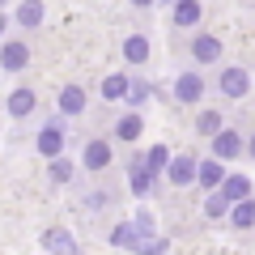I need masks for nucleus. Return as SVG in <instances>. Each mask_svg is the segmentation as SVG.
<instances>
[{"mask_svg":"<svg viewBox=\"0 0 255 255\" xmlns=\"http://www.w3.org/2000/svg\"><path fill=\"white\" fill-rule=\"evenodd\" d=\"M157 179H162V174L145 162V153H132V157H128V187H132L136 200H149V196H153Z\"/></svg>","mask_w":255,"mask_h":255,"instance_id":"1","label":"nucleus"},{"mask_svg":"<svg viewBox=\"0 0 255 255\" xmlns=\"http://www.w3.org/2000/svg\"><path fill=\"white\" fill-rule=\"evenodd\" d=\"M217 94L230 98V102L247 98V94H251V73H247L243 64H226V68L217 73Z\"/></svg>","mask_w":255,"mask_h":255,"instance_id":"2","label":"nucleus"},{"mask_svg":"<svg viewBox=\"0 0 255 255\" xmlns=\"http://www.w3.org/2000/svg\"><path fill=\"white\" fill-rule=\"evenodd\" d=\"M204 94H209V81H204L200 68H187V73L174 77V102H183V107H200Z\"/></svg>","mask_w":255,"mask_h":255,"instance_id":"3","label":"nucleus"},{"mask_svg":"<svg viewBox=\"0 0 255 255\" xmlns=\"http://www.w3.org/2000/svg\"><path fill=\"white\" fill-rule=\"evenodd\" d=\"M187 55L196 60V68H209V64H221L226 47H221V38H217V34H209V30H196V34H191Z\"/></svg>","mask_w":255,"mask_h":255,"instance_id":"4","label":"nucleus"},{"mask_svg":"<svg viewBox=\"0 0 255 255\" xmlns=\"http://www.w3.org/2000/svg\"><path fill=\"white\" fill-rule=\"evenodd\" d=\"M209 145H213V157H221V162H234V157H243L247 153V136L238 132V128H221L217 136H209Z\"/></svg>","mask_w":255,"mask_h":255,"instance_id":"5","label":"nucleus"},{"mask_svg":"<svg viewBox=\"0 0 255 255\" xmlns=\"http://www.w3.org/2000/svg\"><path fill=\"white\" fill-rule=\"evenodd\" d=\"M196 170H200V157L174 153L170 166H166V183H170V187H191V183H196Z\"/></svg>","mask_w":255,"mask_h":255,"instance_id":"6","label":"nucleus"},{"mask_svg":"<svg viewBox=\"0 0 255 255\" xmlns=\"http://www.w3.org/2000/svg\"><path fill=\"white\" fill-rule=\"evenodd\" d=\"M0 68H4V73H26L30 68V43L4 38V43H0Z\"/></svg>","mask_w":255,"mask_h":255,"instance_id":"7","label":"nucleus"},{"mask_svg":"<svg viewBox=\"0 0 255 255\" xmlns=\"http://www.w3.org/2000/svg\"><path fill=\"white\" fill-rule=\"evenodd\" d=\"M64 124L60 119H51V124H43L38 128V136H34V149H38V157H55V153H64Z\"/></svg>","mask_w":255,"mask_h":255,"instance_id":"8","label":"nucleus"},{"mask_svg":"<svg viewBox=\"0 0 255 255\" xmlns=\"http://www.w3.org/2000/svg\"><path fill=\"white\" fill-rule=\"evenodd\" d=\"M85 107H90V98H85V90H81V85H64V90L55 94V111H60L64 119L85 115Z\"/></svg>","mask_w":255,"mask_h":255,"instance_id":"9","label":"nucleus"},{"mask_svg":"<svg viewBox=\"0 0 255 255\" xmlns=\"http://www.w3.org/2000/svg\"><path fill=\"white\" fill-rule=\"evenodd\" d=\"M111 162H115V153H111V140H98V136L85 140V149H81V166H85V170L98 174V170H107Z\"/></svg>","mask_w":255,"mask_h":255,"instance_id":"10","label":"nucleus"},{"mask_svg":"<svg viewBox=\"0 0 255 255\" xmlns=\"http://www.w3.org/2000/svg\"><path fill=\"white\" fill-rule=\"evenodd\" d=\"M170 21L179 30H200V21H204L200 0H170Z\"/></svg>","mask_w":255,"mask_h":255,"instance_id":"11","label":"nucleus"},{"mask_svg":"<svg viewBox=\"0 0 255 255\" xmlns=\"http://www.w3.org/2000/svg\"><path fill=\"white\" fill-rule=\"evenodd\" d=\"M34 107H38V94L30 90V85H17V90H9V102H4V111H9L13 119L34 115Z\"/></svg>","mask_w":255,"mask_h":255,"instance_id":"12","label":"nucleus"},{"mask_svg":"<svg viewBox=\"0 0 255 255\" xmlns=\"http://www.w3.org/2000/svg\"><path fill=\"white\" fill-rule=\"evenodd\" d=\"M140 132H145V115H140L136 107L128 111V115H119V119H115V140H124V145H136Z\"/></svg>","mask_w":255,"mask_h":255,"instance_id":"13","label":"nucleus"},{"mask_svg":"<svg viewBox=\"0 0 255 255\" xmlns=\"http://www.w3.org/2000/svg\"><path fill=\"white\" fill-rule=\"evenodd\" d=\"M111 247H115V251H140L136 221H115V226H111Z\"/></svg>","mask_w":255,"mask_h":255,"instance_id":"14","label":"nucleus"},{"mask_svg":"<svg viewBox=\"0 0 255 255\" xmlns=\"http://www.w3.org/2000/svg\"><path fill=\"white\" fill-rule=\"evenodd\" d=\"M43 0H17V9H13V26L21 30H38L43 26Z\"/></svg>","mask_w":255,"mask_h":255,"instance_id":"15","label":"nucleus"},{"mask_svg":"<svg viewBox=\"0 0 255 255\" xmlns=\"http://www.w3.org/2000/svg\"><path fill=\"white\" fill-rule=\"evenodd\" d=\"M226 162L221 157H204L200 162V170H196V183H200V191H213V187H221V179H226Z\"/></svg>","mask_w":255,"mask_h":255,"instance_id":"16","label":"nucleus"},{"mask_svg":"<svg viewBox=\"0 0 255 255\" xmlns=\"http://www.w3.org/2000/svg\"><path fill=\"white\" fill-rule=\"evenodd\" d=\"M128 85H132V77H128V73H107V77H102V85H98V98L102 102H124L128 98Z\"/></svg>","mask_w":255,"mask_h":255,"instance_id":"17","label":"nucleus"},{"mask_svg":"<svg viewBox=\"0 0 255 255\" xmlns=\"http://www.w3.org/2000/svg\"><path fill=\"white\" fill-rule=\"evenodd\" d=\"M149 51H153V47H149V38H145V34H128V38H124V60L132 64V68L149 64Z\"/></svg>","mask_w":255,"mask_h":255,"instance_id":"18","label":"nucleus"},{"mask_svg":"<svg viewBox=\"0 0 255 255\" xmlns=\"http://www.w3.org/2000/svg\"><path fill=\"white\" fill-rule=\"evenodd\" d=\"M230 226L234 230H255V200L251 196H243V200L230 204Z\"/></svg>","mask_w":255,"mask_h":255,"instance_id":"19","label":"nucleus"},{"mask_svg":"<svg viewBox=\"0 0 255 255\" xmlns=\"http://www.w3.org/2000/svg\"><path fill=\"white\" fill-rule=\"evenodd\" d=\"M221 128H226V115L221 111H213V107H200V115H196V136H217Z\"/></svg>","mask_w":255,"mask_h":255,"instance_id":"20","label":"nucleus"},{"mask_svg":"<svg viewBox=\"0 0 255 255\" xmlns=\"http://www.w3.org/2000/svg\"><path fill=\"white\" fill-rule=\"evenodd\" d=\"M43 251H64V255H73V251H77V238L68 234L64 226H51V230L43 234Z\"/></svg>","mask_w":255,"mask_h":255,"instance_id":"21","label":"nucleus"},{"mask_svg":"<svg viewBox=\"0 0 255 255\" xmlns=\"http://www.w3.org/2000/svg\"><path fill=\"white\" fill-rule=\"evenodd\" d=\"M153 94H157V85H153V81H145V77H132V85H128V98H124V102L140 111L149 98H153Z\"/></svg>","mask_w":255,"mask_h":255,"instance_id":"22","label":"nucleus"},{"mask_svg":"<svg viewBox=\"0 0 255 255\" xmlns=\"http://www.w3.org/2000/svg\"><path fill=\"white\" fill-rule=\"evenodd\" d=\"M204 217H213V221L230 217V196H226V191H221V187L204 191Z\"/></svg>","mask_w":255,"mask_h":255,"instance_id":"23","label":"nucleus"},{"mask_svg":"<svg viewBox=\"0 0 255 255\" xmlns=\"http://www.w3.org/2000/svg\"><path fill=\"white\" fill-rule=\"evenodd\" d=\"M47 174H51V183H73V174H77V166H73V157H64V153H55V157H47Z\"/></svg>","mask_w":255,"mask_h":255,"instance_id":"24","label":"nucleus"},{"mask_svg":"<svg viewBox=\"0 0 255 255\" xmlns=\"http://www.w3.org/2000/svg\"><path fill=\"white\" fill-rule=\"evenodd\" d=\"M221 191H226L230 204H234V200H243V196H251V179H247V174H238V170H230L226 179H221Z\"/></svg>","mask_w":255,"mask_h":255,"instance_id":"25","label":"nucleus"},{"mask_svg":"<svg viewBox=\"0 0 255 255\" xmlns=\"http://www.w3.org/2000/svg\"><path fill=\"white\" fill-rule=\"evenodd\" d=\"M132 221H136V230H140V251H145V243L157 234V217L149 209H136V213H132Z\"/></svg>","mask_w":255,"mask_h":255,"instance_id":"26","label":"nucleus"},{"mask_svg":"<svg viewBox=\"0 0 255 255\" xmlns=\"http://www.w3.org/2000/svg\"><path fill=\"white\" fill-rule=\"evenodd\" d=\"M170 157H174V153H170L166 145H153V149H145V162L153 166L157 174H166V166H170Z\"/></svg>","mask_w":255,"mask_h":255,"instance_id":"27","label":"nucleus"},{"mask_svg":"<svg viewBox=\"0 0 255 255\" xmlns=\"http://www.w3.org/2000/svg\"><path fill=\"white\" fill-rule=\"evenodd\" d=\"M145 251H149V255H166V251H170V238H149Z\"/></svg>","mask_w":255,"mask_h":255,"instance_id":"28","label":"nucleus"},{"mask_svg":"<svg viewBox=\"0 0 255 255\" xmlns=\"http://www.w3.org/2000/svg\"><path fill=\"white\" fill-rule=\"evenodd\" d=\"M111 196H102V191H94V196H85V209H107Z\"/></svg>","mask_w":255,"mask_h":255,"instance_id":"29","label":"nucleus"},{"mask_svg":"<svg viewBox=\"0 0 255 255\" xmlns=\"http://www.w3.org/2000/svg\"><path fill=\"white\" fill-rule=\"evenodd\" d=\"M247 157H251V162H255V132H251V136H247Z\"/></svg>","mask_w":255,"mask_h":255,"instance_id":"30","label":"nucleus"},{"mask_svg":"<svg viewBox=\"0 0 255 255\" xmlns=\"http://www.w3.org/2000/svg\"><path fill=\"white\" fill-rule=\"evenodd\" d=\"M132 4H136V9H153L157 0H132Z\"/></svg>","mask_w":255,"mask_h":255,"instance_id":"31","label":"nucleus"},{"mask_svg":"<svg viewBox=\"0 0 255 255\" xmlns=\"http://www.w3.org/2000/svg\"><path fill=\"white\" fill-rule=\"evenodd\" d=\"M9 21H13V17H0V38H4V30H9Z\"/></svg>","mask_w":255,"mask_h":255,"instance_id":"32","label":"nucleus"},{"mask_svg":"<svg viewBox=\"0 0 255 255\" xmlns=\"http://www.w3.org/2000/svg\"><path fill=\"white\" fill-rule=\"evenodd\" d=\"M9 4H13V0H0V9H9Z\"/></svg>","mask_w":255,"mask_h":255,"instance_id":"33","label":"nucleus"},{"mask_svg":"<svg viewBox=\"0 0 255 255\" xmlns=\"http://www.w3.org/2000/svg\"><path fill=\"white\" fill-rule=\"evenodd\" d=\"M157 4H170V0H157Z\"/></svg>","mask_w":255,"mask_h":255,"instance_id":"34","label":"nucleus"}]
</instances>
